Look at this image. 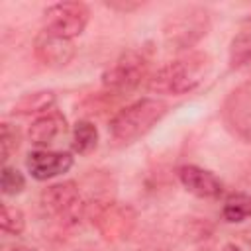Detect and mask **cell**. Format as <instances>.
Wrapping results in <instances>:
<instances>
[{"mask_svg":"<svg viewBox=\"0 0 251 251\" xmlns=\"http://www.w3.org/2000/svg\"><path fill=\"white\" fill-rule=\"evenodd\" d=\"M212 71V57L204 51L186 53L165 67H161L149 78V90L157 94L180 96L200 86Z\"/></svg>","mask_w":251,"mask_h":251,"instance_id":"6da1fadb","label":"cell"},{"mask_svg":"<svg viewBox=\"0 0 251 251\" xmlns=\"http://www.w3.org/2000/svg\"><path fill=\"white\" fill-rule=\"evenodd\" d=\"M169 106L157 98H141L122 108L108 126L110 137L116 145H129L143 137L161 118L167 114Z\"/></svg>","mask_w":251,"mask_h":251,"instance_id":"7a4b0ae2","label":"cell"},{"mask_svg":"<svg viewBox=\"0 0 251 251\" xmlns=\"http://www.w3.org/2000/svg\"><path fill=\"white\" fill-rule=\"evenodd\" d=\"M208 29H210L208 12L198 6H184L167 16L163 24V37L171 49L182 51L198 43L208 33Z\"/></svg>","mask_w":251,"mask_h":251,"instance_id":"3957f363","label":"cell"},{"mask_svg":"<svg viewBox=\"0 0 251 251\" xmlns=\"http://www.w3.org/2000/svg\"><path fill=\"white\" fill-rule=\"evenodd\" d=\"M39 204L45 216L55 218L67 226L76 224L88 212V204L82 202L78 184L75 180H65L47 186L39 196Z\"/></svg>","mask_w":251,"mask_h":251,"instance_id":"277c9868","label":"cell"},{"mask_svg":"<svg viewBox=\"0 0 251 251\" xmlns=\"http://www.w3.org/2000/svg\"><path fill=\"white\" fill-rule=\"evenodd\" d=\"M149 67L151 55L145 49H127L104 71L102 82L114 92H127L147 78Z\"/></svg>","mask_w":251,"mask_h":251,"instance_id":"5b68a950","label":"cell"},{"mask_svg":"<svg viewBox=\"0 0 251 251\" xmlns=\"http://www.w3.org/2000/svg\"><path fill=\"white\" fill-rule=\"evenodd\" d=\"M92 220V226L106 241L126 239L137 222V214L131 206L120 202H92L86 212Z\"/></svg>","mask_w":251,"mask_h":251,"instance_id":"8992f818","label":"cell"},{"mask_svg":"<svg viewBox=\"0 0 251 251\" xmlns=\"http://www.w3.org/2000/svg\"><path fill=\"white\" fill-rule=\"evenodd\" d=\"M88 18H90V10L86 4L57 2L43 12V25H45V31L57 37L73 39L84 31Z\"/></svg>","mask_w":251,"mask_h":251,"instance_id":"52a82bcc","label":"cell"},{"mask_svg":"<svg viewBox=\"0 0 251 251\" xmlns=\"http://www.w3.org/2000/svg\"><path fill=\"white\" fill-rule=\"evenodd\" d=\"M178 180L190 194L198 198L214 200L224 194V182L212 171L198 165H182L178 169Z\"/></svg>","mask_w":251,"mask_h":251,"instance_id":"ba28073f","label":"cell"},{"mask_svg":"<svg viewBox=\"0 0 251 251\" xmlns=\"http://www.w3.org/2000/svg\"><path fill=\"white\" fill-rule=\"evenodd\" d=\"M25 165H27L29 175L35 180H49L53 176L67 173L73 167V157L71 153H63V151L37 149L27 155Z\"/></svg>","mask_w":251,"mask_h":251,"instance_id":"9c48e42d","label":"cell"},{"mask_svg":"<svg viewBox=\"0 0 251 251\" xmlns=\"http://www.w3.org/2000/svg\"><path fill=\"white\" fill-rule=\"evenodd\" d=\"M33 49H35V57L47 65V67H65L73 61L76 49L73 45L71 39H63V37H57L49 31H41L37 37H35V43H33Z\"/></svg>","mask_w":251,"mask_h":251,"instance_id":"30bf717a","label":"cell"},{"mask_svg":"<svg viewBox=\"0 0 251 251\" xmlns=\"http://www.w3.org/2000/svg\"><path fill=\"white\" fill-rule=\"evenodd\" d=\"M67 131V120L61 112L51 110L39 118H35L27 129V137L33 145L37 147H47L51 143H55L61 135H65Z\"/></svg>","mask_w":251,"mask_h":251,"instance_id":"8fae6325","label":"cell"},{"mask_svg":"<svg viewBox=\"0 0 251 251\" xmlns=\"http://www.w3.org/2000/svg\"><path fill=\"white\" fill-rule=\"evenodd\" d=\"M55 106V94L51 90H37V92H31V94H25L22 96L14 108H12V114L16 116H33V114H47L51 112V108Z\"/></svg>","mask_w":251,"mask_h":251,"instance_id":"7c38bea8","label":"cell"},{"mask_svg":"<svg viewBox=\"0 0 251 251\" xmlns=\"http://www.w3.org/2000/svg\"><path fill=\"white\" fill-rule=\"evenodd\" d=\"M98 145V129L88 120H78L73 127V151L78 155H88Z\"/></svg>","mask_w":251,"mask_h":251,"instance_id":"4fadbf2b","label":"cell"},{"mask_svg":"<svg viewBox=\"0 0 251 251\" xmlns=\"http://www.w3.org/2000/svg\"><path fill=\"white\" fill-rule=\"evenodd\" d=\"M222 216L229 224H239L247 218H251V194L245 192H233L226 198Z\"/></svg>","mask_w":251,"mask_h":251,"instance_id":"5bb4252c","label":"cell"},{"mask_svg":"<svg viewBox=\"0 0 251 251\" xmlns=\"http://www.w3.org/2000/svg\"><path fill=\"white\" fill-rule=\"evenodd\" d=\"M0 226H2V231L4 233H10V235H20L25 227V218H24V212L16 206H10V204H2V216H0Z\"/></svg>","mask_w":251,"mask_h":251,"instance_id":"9a60e30c","label":"cell"},{"mask_svg":"<svg viewBox=\"0 0 251 251\" xmlns=\"http://www.w3.org/2000/svg\"><path fill=\"white\" fill-rule=\"evenodd\" d=\"M20 147V131L16 126L4 122L0 126V159L6 165V161L12 157V153H16Z\"/></svg>","mask_w":251,"mask_h":251,"instance_id":"2e32d148","label":"cell"},{"mask_svg":"<svg viewBox=\"0 0 251 251\" xmlns=\"http://www.w3.org/2000/svg\"><path fill=\"white\" fill-rule=\"evenodd\" d=\"M0 188L6 196H16L25 188V178L16 167L4 165L0 173Z\"/></svg>","mask_w":251,"mask_h":251,"instance_id":"e0dca14e","label":"cell"},{"mask_svg":"<svg viewBox=\"0 0 251 251\" xmlns=\"http://www.w3.org/2000/svg\"><path fill=\"white\" fill-rule=\"evenodd\" d=\"M222 251H241V249H239L237 245H233V243H227V245H226Z\"/></svg>","mask_w":251,"mask_h":251,"instance_id":"ac0fdd59","label":"cell"}]
</instances>
